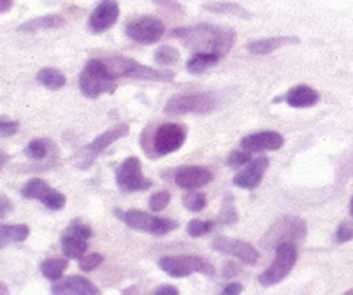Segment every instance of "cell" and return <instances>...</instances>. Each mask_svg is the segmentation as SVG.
I'll use <instances>...</instances> for the list:
<instances>
[{
	"label": "cell",
	"instance_id": "cell-7",
	"mask_svg": "<svg viewBox=\"0 0 353 295\" xmlns=\"http://www.w3.org/2000/svg\"><path fill=\"white\" fill-rule=\"evenodd\" d=\"M216 109V97L211 94H183L167 102L163 111L167 114H208Z\"/></svg>",
	"mask_w": 353,
	"mask_h": 295
},
{
	"label": "cell",
	"instance_id": "cell-17",
	"mask_svg": "<svg viewBox=\"0 0 353 295\" xmlns=\"http://www.w3.org/2000/svg\"><path fill=\"white\" fill-rule=\"evenodd\" d=\"M51 292L59 295H101V290L83 276H67L53 281Z\"/></svg>",
	"mask_w": 353,
	"mask_h": 295
},
{
	"label": "cell",
	"instance_id": "cell-43",
	"mask_svg": "<svg viewBox=\"0 0 353 295\" xmlns=\"http://www.w3.org/2000/svg\"><path fill=\"white\" fill-rule=\"evenodd\" d=\"M241 272V269L237 267L236 264H232V262H227L225 267H223V271H221V274H223V278H227V280H230V278H234V276H237Z\"/></svg>",
	"mask_w": 353,
	"mask_h": 295
},
{
	"label": "cell",
	"instance_id": "cell-41",
	"mask_svg": "<svg viewBox=\"0 0 353 295\" xmlns=\"http://www.w3.org/2000/svg\"><path fill=\"white\" fill-rule=\"evenodd\" d=\"M20 130V123L12 120H0V137H11Z\"/></svg>",
	"mask_w": 353,
	"mask_h": 295
},
{
	"label": "cell",
	"instance_id": "cell-26",
	"mask_svg": "<svg viewBox=\"0 0 353 295\" xmlns=\"http://www.w3.org/2000/svg\"><path fill=\"white\" fill-rule=\"evenodd\" d=\"M67 267H69L67 256L65 258H57V256H53V258H48V261H44L43 264H41V272H43V276L46 280L57 281L62 278L63 272L67 271Z\"/></svg>",
	"mask_w": 353,
	"mask_h": 295
},
{
	"label": "cell",
	"instance_id": "cell-14",
	"mask_svg": "<svg viewBox=\"0 0 353 295\" xmlns=\"http://www.w3.org/2000/svg\"><path fill=\"white\" fill-rule=\"evenodd\" d=\"M213 172L202 165H185L174 172V183L185 190H195V188L206 187L213 181Z\"/></svg>",
	"mask_w": 353,
	"mask_h": 295
},
{
	"label": "cell",
	"instance_id": "cell-4",
	"mask_svg": "<svg viewBox=\"0 0 353 295\" xmlns=\"http://www.w3.org/2000/svg\"><path fill=\"white\" fill-rule=\"evenodd\" d=\"M276 256L272 264L259 276V283L262 287H272L283 281L297 262V248L295 243H281L276 246Z\"/></svg>",
	"mask_w": 353,
	"mask_h": 295
},
{
	"label": "cell",
	"instance_id": "cell-31",
	"mask_svg": "<svg viewBox=\"0 0 353 295\" xmlns=\"http://www.w3.org/2000/svg\"><path fill=\"white\" fill-rule=\"evenodd\" d=\"M155 62L163 67L176 65V63L179 62V51L176 50L174 46H169V44L160 46L159 50L155 51Z\"/></svg>",
	"mask_w": 353,
	"mask_h": 295
},
{
	"label": "cell",
	"instance_id": "cell-49",
	"mask_svg": "<svg viewBox=\"0 0 353 295\" xmlns=\"http://www.w3.org/2000/svg\"><path fill=\"white\" fill-rule=\"evenodd\" d=\"M350 213H352V216H353V197H352V204H350Z\"/></svg>",
	"mask_w": 353,
	"mask_h": 295
},
{
	"label": "cell",
	"instance_id": "cell-45",
	"mask_svg": "<svg viewBox=\"0 0 353 295\" xmlns=\"http://www.w3.org/2000/svg\"><path fill=\"white\" fill-rule=\"evenodd\" d=\"M157 295H163V294H171V295H178L179 290L176 287H171V285H162L155 290Z\"/></svg>",
	"mask_w": 353,
	"mask_h": 295
},
{
	"label": "cell",
	"instance_id": "cell-10",
	"mask_svg": "<svg viewBox=\"0 0 353 295\" xmlns=\"http://www.w3.org/2000/svg\"><path fill=\"white\" fill-rule=\"evenodd\" d=\"M187 141V128L179 123H163L153 136V153L157 156L178 152Z\"/></svg>",
	"mask_w": 353,
	"mask_h": 295
},
{
	"label": "cell",
	"instance_id": "cell-20",
	"mask_svg": "<svg viewBox=\"0 0 353 295\" xmlns=\"http://www.w3.org/2000/svg\"><path fill=\"white\" fill-rule=\"evenodd\" d=\"M285 101H287L290 108H311V105L319 104L320 95L313 88H310V86L299 85L288 92Z\"/></svg>",
	"mask_w": 353,
	"mask_h": 295
},
{
	"label": "cell",
	"instance_id": "cell-3",
	"mask_svg": "<svg viewBox=\"0 0 353 295\" xmlns=\"http://www.w3.org/2000/svg\"><path fill=\"white\" fill-rule=\"evenodd\" d=\"M307 234L306 221L299 216H281L262 237L265 248H276L281 243H299Z\"/></svg>",
	"mask_w": 353,
	"mask_h": 295
},
{
	"label": "cell",
	"instance_id": "cell-29",
	"mask_svg": "<svg viewBox=\"0 0 353 295\" xmlns=\"http://www.w3.org/2000/svg\"><path fill=\"white\" fill-rule=\"evenodd\" d=\"M51 190V187L48 185L44 179L39 178H32L25 183V187L21 188V195L25 199H30V201H43L44 195Z\"/></svg>",
	"mask_w": 353,
	"mask_h": 295
},
{
	"label": "cell",
	"instance_id": "cell-9",
	"mask_svg": "<svg viewBox=\"0 0 353 295\" xmlns=\"http://www.w3.org/2000/svg\"><path fill=\"white\" fill-rule=\"evenodd\" d=\"M125 34L128 39L139 44L159 43L165 34V25L153 16H139L125 25Z\"/></svg>",
	"mask_w": 353,
	"mask_h": 295
},
{
	"label": "cell",
	"instance_id": "cell-12",
	"mask_svg": "<svg viewBox=\"0 0 353 295\" xmlns=\"http://www.w3.org/2000/svg\"><path fill=\"white\" fill-rule=\"evenodd\" d=\"M213 250L220 253H225V255L234 256L237 261L245 262V264H256L259 262V250L253 245L246 241H239V239H230V237H216L213 241Z\"/></svg>",
	"mask_w": 353,
	"mask_h": 295
},
{
	"label": "cell",
	"instance_id": "cell-16",
	"mask_svg": "<svg viewBox=\"0 0 353 295\" xmlns=\"http://www.w3.org/2000/svg\"><path fill=\"white\" fill-rule=\"evenodd\" d=\"M269 167V159L268 156H259L256 160H252V162L246 163V167L241 172H237L234 176V185L239 188H245V190H255L262 183V178H264L265 171Z\"/></svg>",
	"mask_w": 353,
	"mask_h": 295
},
{
	"label": "cell",
	"instance_id": "cell-47",
	"mask_svg": "<svg viewBox=\"0 0 353 295\" xmlns=\"http://www.w3.org/2000/svg\"><path fill=\"white\" fill-rule=\"evenodd\" d=\"M8 162H9V155L6 152H2V150H0V171L6 167V163H8Z\"/></svg>",
	"mask_w": 353,
	"mask_h": 295
},
{
	"label": "cell",
	"instance_id": "cell-28",
	"mask_svg": "<svg viewBox=\"0 0 353 295\" xmlns=\"http://www.w3.org/2000/svg\"><path fill=\"white\" fill-rule=\"evenodd\" d=\"M104 63L108 65L109 72L113 76L114 79L118 78H125L127 72L136 65V60L127 59V57H109V59H102Z\"/></svg>",
	"mask_w": 353,
	"mask_h": 295
},
{
	"label": "cell",
	"instance_id": "cell-2",
	"mask_svg": "<svg viewBox=\"0 0 353 295\" xmlns=\"http://www.w3.org/2000/svg\"><path fill=\"white\" fill-rule=\"evenodd\" d=\"M79 90L86 99H97L102 94H113L117 79L111 76L102 59L90 60L79 76Z\"/></svg>",
	"mask_w": 353,
	"mask_h": 295
},
{
	"label": "cell",
	"instance_id": "cell-23",
	"mask_svg": "<svg viewBox=\"0 0 353 295\" xmlns=\"http://www.w3.org/2000/svg\"><path fill=\"white\" fill-rule=\"evenodd\" d=\"M204 11L214 12V14H227V16H236V18H243V20H250L252 14L250 11H246L243 6L236 4V2H230V0H216V2H210V4L202 6Z\"/></svg>",
	"mask_w": 353,
	"mask_h": 295
},
{
	"label": "cell",
	"instance_id": "cell-1",
	"mask_svg": "<svg viewBox=\"0 0 353 295\" xmlns=\"http://www.w3.org/2000/svg\"><path fill=\"white\" fill-rule=\"evenodd\" d=\"M174 39L181 41L194 53H211L225 57L236 41V32L229 27L201 23L195 27H178L171 32Z\"/></svg>",
	"mask_w": 353,
	"mask_h": 295
},
{
	"label": "cell",
	"instance_id": "cell-46",
	"mask_svg": "<svg viewBox=\"0 0 353 295\" xmlns=\"http://www.w3.org/2000/svg\"><path fill=\"white\" fill-rule=\"evenodd\" d=\"M12 4H14V0H0V14L11 11Z\"/></svg>",
	"mask_w": 353,
	"mask_h": 295
},
{
	"label": "cell",
	"instance_id": "cell-33",
	"mask_svg": "<svg viewBox=\"0 0 353 295\" xmlns=\"http://www.w3.org/2000/svg\"><path fill=\"white\" fill-rule=\"evenodd\" d=\"M206 204H208V199L202 192H190V194H187L185 197H183V206L187 207L188 211H192V213H199V211H202L204 207H206Z\"/></svg>",
	"mask_w": 353,
	"mask_h": 295
},
{
	"label": "cell",
	"instance_id": "cell-24",
	"mask_svg": "<svg viewBox=\"0 0 353 295\" xmlns=\"http://www.w3.org/2000/svg\"><path fill=\"white\" fill-rule=\"evenodd\" d=\"M30 236V227L25 223H16V225H0V248H6L11 243H21Z\"/></svg>",
	"mask_w": 353,
	"mask_h": 295
},
{
	"label": "cell",
	"instance_id": "cell-5",
	"mask_svg": "<svg viewBox=\"0 0 353 295\" xmlns=\"http://www.w3.org/2000/svg\"><path fill=\"white\" fill-rule=\"evenodd\" d=\"M159 267L171 278H187V276L204 274L214 276V267L202 256L195 255H178V256H162L159 261Z\"/></svg>",
	"mask_w": 353,
	"mask_h": 295
},
{
	"label": "cell",
	"instance_id": "cell-21",
	"mask_svg": "<svg viewBox=\"0 0 353 295\" xmlns=\"http://www.w3.org/2000/svg\"><path fill=\"white\" fill-rule=\"evenodd\" d=\"M60 245H62V252L67 258H76V261H79V258L86 253V250H88V239L65 230V232L62 234V241H60Z\"/></svg>",
	"mask_w": 353,
	"mask_h": 295
},
{
	"label": "cell",
	"instance_id": "cell-15",
	"mask_svg": "<svg viewBox=\"0 0 353 295\" xmlns=\"http://www.w3.org/2000/svg\"><path fill=\"white\" fill-rule=\"evenodd\" d=\"M285 144V137L274 130H264V132H255L241 139V148L250 153L259 152H274L280 150Z\"/></svg>",
	"mask_w": 353,
	"mask_h": 295
},
{
	"label": "cell",
	"instance_id": "cell-34",
	"mask_svg": "<svg viewBox=\"0 0 353 295\" xmlns=\"http://www.w3.org/2000/svg\"><path fill=\"white\" fill-rule=\"evenodd\" d=\"M41 202H43V204L48 207V210L60 211V210H63V207H65L67 199H65V195L62 194V192L53 190V188H51V190L48 192L46 195H44L43 201H41Z\"/></svg>",
	"mask_w": 353,
	"mask_h": 295
},
{
	"label": "cell",
	"instance_id": "cell-8",
	"mask_svg": "<svg viewBox=\"0 0 353 295\" xmlns=\"http://www.w3.org/2000/svg\"><path fill=\"white\" fill-rule=\"evenodd\" d=\"M117 185L121 192H144L152 188V179L143 174V165L137 156H128L117 169Z\"/></svg>",
	"mask_w": 353,
	"mask_h": 295
},
{
	"label": "cell",
	"instance_id": "cell-38",
	"mask_svg": "<svg viewBox=\"0 0 353 295\" xmlns=\"http://www.w3.org/2000/svg\"><path fill=\"white\" fill-rule=\"evenodd\" d=\"M248 162H252V155L246 150H243V152H232L229 155V159H227V165L229 167H243Z\"/></svg>",
	"mask_w": 353,
	"mask_h": 295
},
{
	"label": "cell",
	"instance_id": "cell-36",
	"mask_svg": "<svg viewBox=\"0 0 353 295\" xmlns=\"http://www.w3.org/2000/svg\"><path fill=\"white\" fill-rule=\"evenodd\" d=\"M104 262V256L101 253H88V255H83L79 258V267L85 272H92L99 267V265Z\"/></svg>",
	"mask_w": 353,
	"mask_h": 295
},
{
	"label": "cell",
	"instance_id": "cell-42",
	"mask_svg": "<svg viewBox=\"0 0 353 295\" xmlns=\"http://www.w3.org/2000/svg\"><path fill=\"white\" fill-rule=\"evenodd\" d=\"M12 207L14 206H12V202L9 201L8 195L0 194V220L8 216L9 213H12Z\"/></svg>",
	"mask_w": 353,
	"mask_h": 295
},
{
	"label": "cell",
	"instance_id": "cell-25",
	"mask_svg": "<svg viewBox=\"0 0 353 295\" xmlns=\"http://www.w3.org/2000/svg\"><path fill=\"white\" fill-rule=\"evenodd\" d=\"M53 152H54L53 141L46 139V137L32 139L30 143L27 144V148H25V155H27L30 160H35V162H41V160L48 159Z\"/></svg>",
	"mask_w": 353,
	"mask_h": 295
},
{
	"label": "cell",
	"instance_id": "cell-22",
	"mask_svg": "<svg viewBox=\"0 0 353 295\" xmlns=\"http://www.w3.org/2000/svg\"><path fill=\"white\" fill-rule=\"evenodd\" d=\"M65 25V18L60 14H44L32 18V20L25 21L20 25L18 30L20 32H39V30H53V28H60Z\"/></svg>",
	"mask_w": 353,
	"mask_h": 295
},
{
	"label": "cell",
	"instance_id": "cell-35",
	"mask_svg": "<svg viewBox=\"0 0 353 295\" xmlns=\"http://www.w3.org/2000/svg\"><path fill=\"white\" fill-rule=\"evenodd\" d=\"M214 223L213 221H202V220H192L188 221L187 232L190 237H202L210 234L213 230Z\"/></svg>",
	"mask_w": 353,
	"mask_h": 295
},
{
	"label": "cell",
	"instance_id": "cell-40",
	"mask_svg": "<svg viewBox=\"0 0 353 295\" xmlns=\"http://www.w3.org/2000/svg\"><path fill=\"white\" fill-rule=\"evenodd\" d=\"M353 239V223H341V225L338 227V232H336V241L339 243V245H343V243H348Z\"/></svg>",
	"mask_w": 353,
	"mask_h": 295
},
{
	"label": "cell",
	"instance_id": "cell-37",
	"mask_svg": "<svg viewBox=\"0 0 353 295\" xmlns=\"http://www.w3.org/2000/svg\"><path fill=\"white\" fill-rule=\"evenodd\" d=\"M169 202H171V194H169V192H157V194H153L152 197H150V210L159 213V211L165 210V207L169 206Z\"/></svg>",
	"mask_w": 353,
	"mask_h": 295
},
{
	"label": "cell",
	"instance_id": "cell-39",
	"mask_svg": "<svg viewBox=\"0 0 353 295\" xmlns=\"http://www.w3.org/2000/svg\"><path fill=\"white\" fill-rule=\"evenodd\" d=\"M65 230H69V232H72V234H78V236L85 237V239H90V237L94 236V230H92V227L86 225V223H83L81 220H72L70 221V225L67 227Z\"/></svg>",
	"mask_w": 353,
	"mask_h": 295
},
{
	"label": "cell",
	"instance_id": "cell-44",
	"mask_svg": "<svg viewBox=\"0 0 353 295\" xmlns=\"http://www.w3.org/2000/svg\"><path fill=\"white\" fill-rule=\"evenodd\" d=\"M243 292V285L239 283H230L227 285L223 290H221V294H225V295H234V294H241Z\"/></svg>",
	"mask_w": 353,
	"mask_h": 295
},
{
	"label": "cell",
	"instance_id": "cell-13",
	"mask_svg": "<svg viewBox=\"0 0 353 295\" xmlns=\"http://www.w3.org/2000/svg\"><path fill=\"white\" fill-rule=\"evenodd\" d=\"M118 16H120V6H118L117 0H102L101 4L94 9V12L90 14V32L102 34V32L109 30L118 21Z\"/></svg>",
	"mask_w": 353,
	"mask_h": 295
},
{
	"label": "cell",
	"instance_id": "cell-11",
	"mask_svg": "<svg viewBox=\"0 0 353 295\" xmlns=\"http://www.w3.org/2000/svg\"><path fill=\"white\" fill-rule=\"evenodd\" d=\"M128 130H130V127H128L127 123H120V125H114V127H111L109 130H105L104 134H101L99 137H95L92 143L88 144V146H85L81 150V160H79V167L81 169H86L90 167L92 163H94V160L97 159L99 155H101L104 150H108L109 146L113 143H117L118 139H121V137H125L128 134Z\"/></svg>",
	"mask_w": 353,
	"mask_h": 295
},
{
	"label": "cell",
	"instance_id": "cell-19",
	"mask_svg": "<svg viewBox=\"0 0 353 295\" xmlns=\"http://www.w3.org/2000/svg\"><path fill=\"white\" fill-rule=\"evenodd\" d=\"M288 44H299V37H290V35H280V37H269V39L253 41L248 44V51L252 54H268L272 53L274 50L281 46H288Z\"/></svg>",
	"mask_w": 353,
	"mask_h": 295
},
{
	"label": "cell",
	"instance_id": "cell-18",
	"mask_svg": "<svg viewBox=\"0 0 353 295\" xmlns=\"http://www.w3.org/2000/svg\"><path fill=\"white\" fill-rule=\"evenodd\" d=\"M125 78L141 79V81L171 83L172 79H174V72H172V70H157V69H152V67L143 65V63L136 62V65L128 70Z\"/></svg>",
	"mask_w": 353,
	"mask_h": 295
},
{
	"label": "cell",
	"instance_id": "cell-30",
	"mask_svg": "<svg viewBox=\"0 0 353 295\" xmlns=\"http://www.w3.org/2000/svg\"><path fill=\"white\" fill-rule=\"evenodd\" d=\"M220 57L218 54L211 53H194V57H190V60L187 62V70L192 74H201L208 69V67L218 63Z\"/></svg>",
	"mask_w": 353,
	"mask_h": 295
},
{
	"label": "cell",
	"instance_id": "cell-48",
	"mask_svg": "<svg viewBox=\"0 0 353 295\" xmlns=\"http://www.w3.org/2000/svg\"><path fill=\"white\" fill-rule=\"evenodd\" d=\"M0 294H2V295L9 294V288H8V285H6V283H2V281H0Z\"/></svg>",
	"mask_w": 353,
	"mask_h": 295
},
{
	"label": "cell",
	"instance_id": "cell-50",
	"mask_svg": "<svg viewBox=\"0 0 353 295\" xmlns=\"http://www.w3.org/2000/svg\"><path fill=\"white\" fill-rule=\"evenodd\" d=\"M350 294H353V290H350Z\"/></svg>",
	"mask_w": 353,
	"mask_h": 295
},
{
	"label": "cell",
	"instance_id": "cell-27",
	"mask_svg": "<svg viewBox=\"0 0 353 295\" xmlns=\"http://www.w3.org/2000/svg\"><path fill=\"white\" fill-rule=\"evenodd\" d=\"M37 81L41 85H44L50 90H62L65 86L67 79L59 69H53V67H44L37 72Z\"/></svg>",
	"mask_w": 353,
	"mask_h": 295
},
{
	"label": "cell",
	"instance_id": "cell-32",
	"mask_svg": "<svg viewBox=\"0 0 353 295\" xmlns=\"http://www.w3.org/2000/svg\"><path fill=\"white\" fill-rule=\"evenodd\" d=\"M220 221L223 225H232L237 221V211L236 204H234L232 195H225L223 202H221V213H220Z\"/></svg>",
	"mask_w": 353,
	"mask_h": 295
},
{
	"label": "cell",
	"instance_id": "cell-6",
	"mask_svg": "<svg viewBox=\"0 0 353 295\" xmlns=\"http://www.w3.org/2000/svg\"><path fill=\"white\" fill-rule=\"evenodd\" d=\"M118 216H120L130 229L139 230V232L153 234V236H165V234L178 229V221L171 220V218L155 216V214L144 213V211L139 210H130L125 211V213H120V211H118Z\"/></svg>",
	"mask_w": 353,
	"mask_h": 295
}]
</instances>
